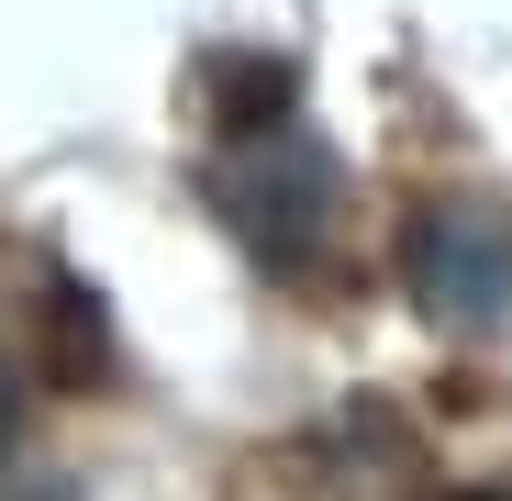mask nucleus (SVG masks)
Here are the masks:
<instances>
[{
  "label": "nucleus",
  "instance_id": "nucleus-1",
  "mask_svg": "<svg viewBox=\"0 0 512 501\" xmlns=\"http://www.w3.org/2000/svg\"><path fill=\"white\" fill-rule=\"evenodd\" d=\"M212 201L234 212V234H245L268 268H301L312 245H323V223H334V167H323V145L301 134L290 101H245V112H234V134L212 145Z\"/></svg>",
  "mask_w": 512,
  "mask_h": 501
},
{
  "label": "nucleus",
  "instance_id": "nucleus-2",
  "mask_svg": "<svg viewBox=\"0 0 512 501\" xmlns=\"http://www.w3.org/2000/svg\"><path fill=\"white\" fill-rule=\"evenodd\" d=\"M446 501H512V479H479V490H446Z\"/></svg>",
  "mask_w": 512,
  "mask_h": 501
}]
</instances>
